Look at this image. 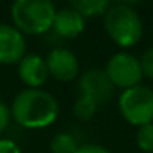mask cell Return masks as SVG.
<instances>
[{
  "instance_id": "6da1fadb",
  "label": "cell",
  "mask_w": 153,
  "mask_h": 153,
  "mask_svg": "<svg viewBox=\"0 0 153 153\" xmlns=\"http://www.w3.org/2000/svg\"><path fill=\"white\" fill-rule=\"evenodd\" d=\"M12 120L27 130H40L53 125L59 115L56 97L45 89H27L17 94L10 104Z\"/></svg>"
},
{
  "instance_id": "7a4b0ae2",
  "label": "cell",
  "mask_w": 153,
  "mask_h": 153,
  "mask_svg": "<svg viewBox=\"0 0 153 153\" xmlns=\"http://www.w3.org/2000/svg\"><path fill=\"white\" fill-rule=\"evenodd\" d=\"M104 28L110 40L123 50L138 45L143 36L142 17L128 4H110L104 13Z\"/></svg>"
},
{
  "instance_id": "3957f363",
  "label": "cell",
  "mask_w": 153,
  "mask_h": 153,
  "mask_svg": "<svg viewBox=\"0 0 153 153\" xmlns=\"http://www.w3.org/2000/svg\"><path fill=\"white\" fill-rule=\"evenodd\" d=\"M56 10L50 0H17L10 7V17L20 33L43 35L53 28Z\"/></svg>"
},
{
  "instance_id": "277c9868",
  "label": "cell",
  "mask_w": 153,
  "mask_h": 153,
  "mask_svg": "<svg viewBox=\"0 0 153 153\" xmlns=\"http://www.w3.org/2000/svg\"><path fill=\"white\" fill-rule=\"evenodd\" d=\"M119 110L125 122L137 128L153 123V89L140 84L122 91L119 97Z\"/></svg>"
},
{
  "instance_id": "5b68a950",
  "label": "cell",
  "mask_w": 153,
  "mask_h": 153,
  "mask_svg": "<svg viewBox=\"0 0 153 153\" xmlns=\"http://www.w3.org/2000/svg\"><path fill=\"white\" fill-rule=\"evenodd\" d=\"M105 74L110 84L125 91L130 87L140 86L143 81V73L140 68V61L130 53H115L109 58L105 64Z\"/></svg>"
},
{
  "instance_id": "8992f818",
  "label": "cell",
  "mask_w": 153,
  "mask_h": 153,
  "mask_svg": "<svg viewBox=\"0 0 153 153\" xmlns=\"http://www.w3.org/2000/svg\"><path fill=\"white\" fill-rule=\"evenodd\" d=\"M50 77L56 79L58 82H71L79 76V59L68 48H54L45 58Z\"/></svg>"
},
{
  "instance_id": "52a82bcc",
  "label": "cell",
  "mask_w": 153,
  "mask_h": 153,
  "mask_svg": "<svg viewBox=\"0 0 153 153\" xmlns=\"http://www.w3.org/2000/svg\"><path fill=\"white\" fill-rule=\"evenodd\" d=\"M27 54V40L13 25L0 23V64H18Z\"/></svg>"
},
{
  "instance_id": "ba28073f",
  "label": "cell",
  "mask_w": 153,
  "mask_h": 153,
  "mask_svg": "<svg viewBox=\"0 0 153 153\" xmlns=\"http://www.w3.org/2000/svg\"><path fill=\"white\" fill-rule=\"evenodd\" d=\"M77 87H79L81 96L91 97L99 105L105 100H109L114 94V86L110 84L105 71L99 69V68L87 69L86 73L81 74Z\"/></svg>"
},
{
  "instance_id": "9c48e42d",
  "label": "cell",
  "mask_w": 153,
  "mask_h": 153,
  "mask_svg": "<svg viewBox=\"0 0 153 153\" xmlns=\"http://www.w3.org/2000/svg\"><path fill=\"white\" fill-rule=\"evenodd\" d=\"M18 77L27 89H41L50 77L45 58L36 53H27L18 63Z\"/></svg>"
},
{
  "instance_id": "30bf717a",
  "label": "cell",
  "mask_w": 153,
  "mask_h": 153,
  "mask_svg": "<svg viewBox=\"0 0 153 153\" xmlns=\"http://www.w3.org/2000/svg\"><path fill=\"white\" fill-rule=\"evenodd\" d=\"M84 28H86V18L77 10H74L71 5L56 10L51 30H54V33L58 36L73 40V38H77L82 33Z\"/></svg>"
},
{
  "instance_id": "8fae6325",
  "label": "cell",
  "mask_w": 153,
  "mask_h": 153,
  "mask_svg": "<svg viewBox=\"0 0 153 153\" xmlns=\"http://www.w3.org/2000/svg\"><path fill=\"white\" fill-rule=\"evenodd\" d=\"M71 7L77 10L84 18H92V17H104L107 8L110 7V2L107 0H77L73 2Z\"/></svg>"
},
{
  "instance_id": "7c38bea8",
  "label": "cell",
  "mask_w": 153,
  "mask_h": 153,
  "mask_svg": "<svg viewBox=\"0 0 153 153\" xmlns=\"http://www.w3.org/2000/svg\"><path fill=\"white\" fill-rule=\"evenodd\" d=\"M99 110V104L96 100H92L91 97H86V96H81L74 100L73 104V114L77 120H82V122H87L91 120L94 115L97 114Z\"/></svg>"
},
{
  "instance_id": "4fadbf2b",
  "label": "cell",
  "mask_w": 153,
  "mask_h": 153,
  "mask_svg": "<svg viewBox=\"0 0 153 153\" xmlns=\"http://www.w3.org/2000/svg\"><path fill=\"white\" fill-rule=\"evenodd\" d=\"M79 143L69 132H59L51 138L50 152L51 153H76Z\"/></svg>"
},
{
  "instance_id": "5bb4252c",
  "label": "cell",
  "mask_w": 153,
  "mask_h": 153,
  "mask_svg": "<svg viewBox=\"0 0 153 153\" xmlns=\"http://www.w3.org/2000/svg\"><path fill=\"white\" fill-rule=\"evenodd\" d=\"M135 142L143 153H153V123L137 128Z\"/></svg>"
},
{
  "instance_id": "9a60e30c",
  "label": "cell",
  "mask_w": 153,
  "mask_h": 153,
  "mask_svg": "<svg viewBox=\"0 0 153 153\" xmlns=\"http://www.w3.org/2000/svg\"><path fill=\"white\" fill-rule=\"evenodd\" d=\"M138 61H140V68H142L143 77L153 79V46L148 48L142 54V58H138Z\"/></svg>"
},
{
  "instance_id": "2e32d148",
  "label": "cell",
  "mask_w": 153,
  "mask_h": 153,
  "mask_svg": "<svg viewBox=\"0 0 153 153\" xmlns=\"http://www.w3.org/2000/svg\"><path fill=\"white\" fill-rule=\"evenodd\" d=\"M12 122V112H10V105L4 102V100H0V138L4 135V132L8 128Z\"/></svg>"
},
{
  "instance_id": "e0dca14e",
  "label": "cell",
  "mask_w": 153,
  "mask_h": 153,
  "mask_svg": "<svg viewBox=\"0 0 153 153\" xmlns=\"http://www.w3.org/2000/svg\"><path fill=\"white\" fill-rule=\"evenodd\" d=\"M76 153H112V152L107 150L105 146L99 145V143H84V145H79Z\"/></svg>"
},
{
  "instance_id": "ac0fdd59",
  "label": "cell",
  "mask_w": 153,
  "mask_h": 153,
  "mask_svg": "<svg viewBox=\"0 0 153 153\" xmlns=\"http://www.w3.org/2000/svg\"><path fill=\"white\" fill-rule=\"evenodd\" d=\"M0 153H22L20 146L10 138H0Z\"/></svg>"
}]
</instances>
